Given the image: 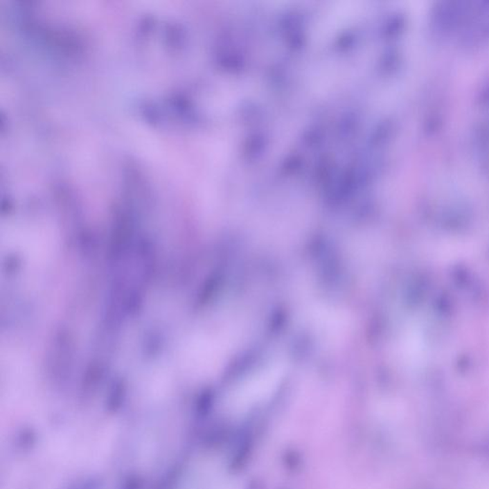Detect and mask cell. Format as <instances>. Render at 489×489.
Instances as JSON below:
<instances>
[{
  "instance_id": "cell-1",
  "label": "cell",
  "mask_w": 489,
  "mask_h": 489,
  "mask_svg": "<svg viewBox=\"0 0 489 489\" xmlns=\"http://www.w3.org/2000/svg\"><path fill=\"white\" fill-rule=\"evenodd\" d=\"M285 373L281 363H272L242 380L233 388L226 400V407L233 414L247 412L268 399L281 384Z\"/></svg>"
}]
</instances>
